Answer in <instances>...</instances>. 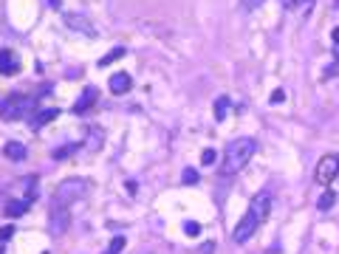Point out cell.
Wrapping results in <instances>:
<instances>
[{"mask_svg": "<svg viewBox=\"0 0 339 254\" xmlns=\"http://www.w3.org/2000/svg\"><path fill=\"white\" fill-rule=\"evenodd\" d=\"M257 153V141L243 136V139H235L232 144H226V153L221 158V175H235L252 161V156Z\"/></svg>", "mask_w": 339, "mask_h": 254, "instance_id": "obj_1", "label": "cell"}, {"mask_svg": "<svg viewBox=\"0 0 339 254\" xmlns=\"http://www.w3.org/2000/svg\"><path fill=\"white\" fill-rule=\"evenodd\" d=\"M93 189V184L88 181V178H65V181L60 184V187L54 189V198H51V204L54 206H71L77 204V200H82L85 195Z\"/></svg>", "mask_w": 339, "mask_h": 254, "instance_id": "obj_2", "label": "cell"}, {"mask_svg": "<svg viewBox=\"0 0 339 254\" xmlns=\"http://www.w3.org/2000/svg\"><path fill=\"white\" fill-rule=\"evenodd\" d=\"M37 108V99L34 96H23V93H12L0 102V119L3 121H20V119H29Z\"/></svg>", "mask_w": 339, "mask_h": 254, "instance_id": "obj_3", "label": "cell"}, {"mask_svg": "<svg viewBox=\"0 0 339 254\" xmlns=\"http://www.w3.org/2000/svg\"><path fill=\"white\" fill-rule=\"evenodd\" d=\"M336 175H339V156L328 153V156H322L320 161H317L314 181L320 184V187H328V184H333V178H336Z\"/></svg>", "mask_w": 339, "mask_h": 254, "instance_id": "obj_4", "label": "cell"}, {"mask_svg": "<svg viewBox=\"0 0 339 254\" xmlns=\"http://www.w3.org/2000/svg\"><path fill=\"white\" fill-rule=\"evenodd\" d=\"M68 223H71V212L65 206H54L51 204V212H49V232L51 237H62L68 232Z\"/></svg>", "mask_w": 339, "mask_h": 254, "instance_id": "obj_5", "label": "cell"}, {"mask_svg": "<svg viewBox=\"0 0 339 254\" xmlns=\"http://www.w3.org/2000/svg\"><path fill=\"white\" fill-rule=\"evenodd\" d=\"M62 23H65L71 31H79V34H85V37H96V26L79 12H65L62 14Z\"/></svg>", "mask_w": 339, "mask_h": 254, "instance_id": "obj_6", "label": "cell"}, {"mask_svg": "<svg viewBox=\"0 0 339 254\" xmlns=\"http://www.w3.org/2000/svg\"><path fill=\"white\" fill-rule=\"evenodd\" d=\"M257 226H260V220L254 218L252 212H246L240 218V223L235 226V232H232V240L235 243H249L254 237V232H257Z\"/></svg>", "mask_w": 339, "mask_h": 254, "instance_id": "obj_7", "label": "cell"}, {"mask_svg": "<svg viewBox=\"0 0 339 254\" xmlns=\"http://www.w3.org/2000/svg\"><path fill=\"white\" fill-rule=\"evenodd\" d=\"M249 212L263 223V220L269 218V212H272V192H269V189H260V192L252 198V204H249Z\"/></svg>", "mask_w": 339, "mask_h": 254, "instance_id": "obj_8", "label": "cell"}, {"mask_svg": "<svg viewBox=\"0 0 339 254\" xmlns=\"http://www.w3.org/2000/svg\"><path fill=\"white\" fill-rule=\"evenodd\" d=\"M96 96H99V91L93 88V85L91 88H85V91L79 93V99L74 102V113H85L88 108H93V105H96Z\"/></svg>", "mask_w": 339, "mask_h": 254, "instance_id": "obj_9", "label": "cell"}, {"mask_svg": "<svg viewBox=\"0 0 339 254\" xmlns=\"http://www.w3.org/2000/svg\"><path fill=\"white\" fill-rule=\"evenodd\" d=\"M17 71H20V62H17V57H14V51L0 48V73H3V77H12V73H17Z\"/></svg>", "mask_w": 339, "mask_h": 254, "instance_id": "obj_10", "label": "cell"}, {"mask_svg": "<svg viewBox=\"0 0 339 254\" xmlns=\"http://www.w3.org/2000/svg\"><path fill=\"white\" fill-rule=\"evenodd\" d=\"M314 6H317V0H283V9H285V12L300 14V17H308Z\"/></svg>", "mask_w": 339, "mask_h": 254, "instance_id": "obj_11", "label": "cell"}, {"mask_svg": "<svg viewBox=\"0 0 339 254\" xmlns=\"http://www.w3.org/2000/svg\"><path fill=\"white\" fill-rule=\"evenodd\" d=\"M130 88H133V79H130V73L119 71V73H113V77H110V93H127Z\"/></svg>", "mask_w": 339, "mask_h": 254, "instance_id": "obj_12", "label": "cell"}, {"mask_svg": "<svg viewBox=\"0 0 339 254\" xmlns=\"http://www.w3.org/2000/svg\"><path fill=\"white\" fill-rule=\"evenodd\" d=\"M31 209V198H14V200H9L6 204V215L9 218H20V215H26V212Z\"/></svg>", "mask_w": 339, "mask_h": 254, "instance_id": "obj_13", "label": "cell"}, {"mask_svg": "<svg viewBox=\"0 0 339 254\" xmlns=\"http://www.w3.org/2000/svg\"><path fill=\"white\" fill-rule=\"evenodd\" d=\"M3 153H6V158H12V161H23V158L29 156V150H26L23 144H17V141H9V144L3 147Z\"/></svg>", "mask_w": 339, "mask_h": 254, "instance_id": "obj_14", "label": "cell"}, {"mask_svg": "<svg viewBox=\"0 0 339 254\" xmlns=\"http://www.w3.org/2000/svg\"><path fill=\"white\" fill-rule=\"evenodd\" d=\"M57 116H60V110H57V108H51V110H42V113H37V116H34L31 127H34V130H40L42 124H49V121H54Z\"/></svg>", "mask_w": 339, "mask_h": 254, "instance_id": "obj_15", "label": "cell"}, {"mask_svg": "<svg viewBox=\"0 0 339 254\" xmlns=\"http://www.w3.org/2000/svg\"><path fill=\"white\" fill-rule=\"evenodd\" d=\"M229 108H232V102L226 96H218L215 99V119L218 121H226V116H229Z\"/></svg>", "mask_w": 339, "mask_h": 254, "instance_id": "obj_16", "label": "cell"}, {"mask_svg": "<svg viewBox=\"0 0 339 254\" xmlns=\"http://www.w3.org/2000/svg\"><path fill=\"white\" fill-rule=\"evenodd\" d=\"M336 204V192H331V189H325V192L320 195V200H317V209L320 212H328L331 206Z\"/></svg>", "mask_w": 339, "mask_h": 254, "instance_id": "obj_17", "label": "cell"}, {"mask_svg": "<svg viewBox=\"0 0 339 254\" xmlns=\"http://www.w3.org/2000/svg\"><path fill=\"white\" fill-rule=\"evenodd\" d=\"M122 57H127V51L122 48V45H116L113 51H108V57H102V60H99V65L102 68H108L110 62H116V60H122Z\"/></svg>", "mask_w": 339, "mask_h": 254, "instance_id": "obj_18", "label": "cell"}, {"mask_svg": "<svg viewBox=\"0 0 339 254\" xmlns=\"http://www.w3.org/2000/svg\"><path fill=\"white\" fill-rule=\"evenodd\" d=\"M79 150V144H65V147H57L54 153H51V156L57 158V161H62V158H68V156H74V153Z\"/></svg>", "mask_w": 339, "mask_h": 254, "instance_id": "obj_19", "label": "cell"}, {"mask_svg": "<svg viewBox=\"0 0 339 254\" xmlns=\"http://www.w3.org/2000/svg\"><path fill=\"white\" fill-rule=\"evenodd\" d=\"M122 248H125V237L119 235V237H113V240L108 243V248H105V254H119Z\"/></svg>", "mask_w": 339, "mask_h": 254, "instance_id": "obj_20", "label": "cell"}, {"mask_svg": "<svg viewBox=\"0 0 339 254\" xmlns=\"http://www.w3.org/2000/svg\"><path fill=\"white\" fill-rule=\"evenodd\" d=\"M181 181L184 184H198V172H195L192 167H187V169H184V175H181Z\"/></svg>", "mask_w": 339, "mask_h": 254, "instance_id": "obj_21", "label": "cell"}, {"mask_svg": "<svg viewBox=\"0 0 339 254\" xmlns=\"http://www.w3.org/2000/svg\"><path fill=\"white\" fill-rule=\"evenodd\" d=\"M263 0H240V9L243 12H254V9H260Z\"/></svg>", "mask_w": 339, "mask_h": 254, "instance_id": "obj_22", "label": "cell"}, {"mask_svg": "<svg viewBox=\"0 0 339 254\" xmlns=\"http://www.w3.org/2000/svg\"><path fill=\"white\" fill-rule=\"evenodd\" d=\"M184 232H187L189 237H195V235H201V226L195 223V220H187V223H184Z\"/></svg>", "mask_w": 339, "mask_h": 254, "instance_id": "obj_23", "label": "cell"}, {"mask_svg": "<svg viewBox=\"0 0 339 254\" xmlns=\"http://www.w3.org/2000/svg\"><path fill=\"white\" fill-rule=\"evenodd\" d=\"M12 235H14V226H3V229H0V243L12 240Z\"/></svg>", "mask_w": 339, "mask_h": 254, "instance_id": "obj_24", "label": "cell"}, {"mask_svg": "<svg viewBox=\"0 0 339 254\" xmlns=\"http://www.w3.org/2000/svg\"><path fill=\"white\" fill-rule=\"evenodd\" d=\"M201 164H215V150H204V153H201Z\"/></svg>", "mask_w": 339, "mask_h": 254, "instance_id": "obj_25", "label": "cell"}, {"mask_svg": "<svg viewBox=\"0 0 339 254\" xmlns=\"http://www.w3.org/2000/svg\"><path fill=\"white\" fill-rule=\"evenodd\" d=\"M269 99H272V105H280V102H283V99H285V91H283V88H277V91H274V93H272V96H269Z\"/></svg>", "mask_w": 339, "mask_h": 254, "instance_id": "obj_26", "label": "cell"}, {"mask_svg": "<svg viewBox=\"0 0 339 254\" xmlns=\"http://www.w3.org/2000/svg\"><path fill=\"white\" fill-rule=\"evenodd\" d=\"M215 251V243H204V246L198 248V254H212Z\"/></svg>", "mask_w": 339, "mask_h": 254, "instance_id": "obj_27", "label": "cell"}, {"mask_svg": "<svg viewBox=\"0 0 339 254\" xmlns=\"http://www.w3.org/2000/svg\"><path fill=\"white\" fill-rule=\"evenodd\" d=\"M331 37H333V42H336V45H339V26H336V29H333V34H331Z\"/></svg>", "mask_w": 339, "mask_h": 254, "instance_id": "obj_28", "label": "cell"}, {"mask_svg": "<svg viewBox=\"0 0 339 254\" xmlns=\"http://www.w3.org/2000/svg\"><path fill=\"white\" fill-rule=\"evenodd\" d=\"M0 254H3V243H0Z\"/></svg>", "mask_w": 339, "mask_h": 254, "instance_id": "obj_29", "label": "cell"}]
</instances>
